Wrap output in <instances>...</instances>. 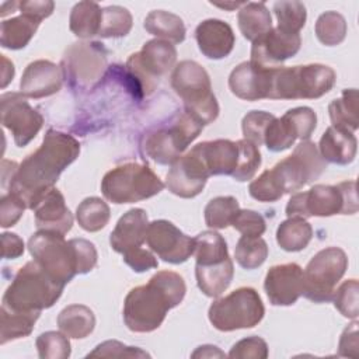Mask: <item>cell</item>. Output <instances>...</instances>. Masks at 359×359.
Wrapping results in <instances>:
<instances>
[{"label": "cell", "instance_id": "cell-51", "mask_svg": "<svg viewBox=\"0 0 359 359\" xmlns=\"http://www.w3.org/2000/svg\"><path fill=\"white\" fill-rule=\"evenodd\" d=\"M25 209V203L17 195L11 192L3 195L0 201V226L3 229L14 226Z\"/></svg>", "mask_w": 359, "mask_h": 359}, {"label": "cell", "instance_id": "cell-1", "mask_svg": "<svg viewBox=\"0 0 359 359\" xmlns=\"http://www.w3.org/2000/svg\"><path fill=\"white\" fill-rule=\"evenodd\" d=\"M79 153L80 143L72 135L49 129L42 144L18 164L14 178L10 181V192L32 210L42 196L55 187L65 168L79 157Z\"/></svg>", "mask_w": 359, "mask_h": 359}, {"label": "cell", "instance_id": "cell-46", "mask_svg": "<svg viewBox=\"0 0 359 359\" xmlns=\"http://www.w3.org/2000/svg\"><path fill=\"white\" fill-rule=\"evenodd\" d=\"M359 283L356 279L345 280L332 294V302L335 309L346 318L356 320L359 316V303H358Z\"/></svg>", "mask_w": 359, "mask_h": 359}, {"label": "cell", "instance_id": "cell-3", "mask_svg": "<svg viewBox=\"0 0 359 359\" xmlns=\"http://www.w3.org/2000/svg\"><path fill=\"white\" fill-rule=\"evenodd\" d=\"M65 285L55 280L36 261L27 262L14 276L3 296V307L14 311H42L52 307Z\"/></svg>", "mask_w": 359, "mask_h": 359}, {"label": "cell", "instance_id": "cell-32", "mask_svg": "<svg viewBox=\"0 0 359 359\" xmlns=\"http://www.w3.org/2000/svg\"><path fill=\"white\" fill-rule=\"evenodd\" d=\"M313 238V227L306 219L287 217L278 226L276 243L279 247L289 252L304 250Z\"/></svg>", "mask_w": 359, "mask_h": 359}, {"label": "cell", "instance_id": "cell-27", "mask_svg": "<svg viewBox=\"0 0 359 359\" xmlns=\"http://www.w3.org/2000/svg\"><path fill=\"white\" fill-rule=\"evenodd\" d=\"M234 266L231 258L215 265H195V276L198 287L208 297H219L231 283Z\"/></svg>", "mask_w": 359, "mask_h": 359}, {"label": "cell", "instance_id": "cell-36", "mask_svg": "<svg viewBox=\"0 0 359 359\" xmlns=\"http://www.w3.org/2000/svg\"><path fill=\"white\" fill-rule=\"evenodd\" d=\"M330 119L332 126L355 132L359 126L358 121V90L356 88H345L342 95L328 105Z\"/></svg>", "mask_w": 359, "mask_h": 359}, {"label": "cell", "instance_id": "cell-40", "mask_svg": "<svg viewBox=\"0 0 359 359\" xmlns=\"http://www.w3.org/2000/svg\"><path fill=\"white\" fill-rule=\"evenodd\" d=\"M316 36L325 46L339 45L346 36V21L337 11H325L316 21Z\"/></svg>", "mask_w": 359, "mask_h": 359}, {"label": "cell", "instance_id": "cell-54", "mask_svg": "<svg viewBox=\"0 0 359 359\" xmlns=\"http://www.w3.org/2000/svg\"><path fill=\"white\" fill-rule=\"evenodd\" d=\"M18 8L21 14L29 15L38 21L48 18L55 8V3L50 0H25L18 3Z\"/></svg>", "mask_w": 359, "mask_h": 359}, {"label": "cell", "instance_id": "cell-18", "mask_svg": "<svg viewBox=\"0 0 359 359\" xmlns=\"http://www.w3.org/2000/svg\"><path fill=\"white\" fill-rule=\"evenodd\" d=\"M209 177L201 157L192 147L171 164L165 177V187L171 194L188 199L203 191Z\"/></svg>", "mask_w": 359, "mask_h": 359}, {"label": "cell", "instance_id": "cell-37", "mask_svg": "<svg viewBox=\"0 0 359 359\" xmlns=\"http://www.w3.org/2000/svg\"><path fill=\"white\" fill-rule=\"evenodd\" d=\"M111 217L109 206L105 201L97 196L86 198L76 209V220L79 226L90 233L104 229Z\"/></svg>", "mask_w": 359, "mask_h": 359}, {"label": "cell", "instance_id": "cell-12", "mask_svg": "<svg viewBox=\"0 0 359 359\" xmlns=\"http://www.w3.org/2000/svg\"><path fill=\"white\" fill-rule=\"evenodd\" d=\"M348 269V257L339 247L320 250L303 271V296L314 303H327L332 299L338 282Z\"/></svg>", "mask_w": 359, "mask_h": 359}, {"label": "cell", "instance_id": "cell-48", "mask_svg": "<svg viewBox=\"0 0 359 359\" xmlns=\"http://www.w3.org/2000/svg\"><path fill=\"white\" fill-rule=\"evenodd\" d=\"M231 226L247 237H259L265 233L266 229L264 217L255 210L250 209H240L236 213Z\"/></svg>", "mask_w": 359, "mask_h": 359}, {"label": "cell", "instance_id": "cell-23", "mask_svg": "<svg viewBox=\"0 0 359 359\" xmlns=\"http://www.w3.org/2000/svg\"><path fill=\"white\" fill-rule=\"evenodd\" d=\"M198 48L209 59H223L234 48L236 36L231 27L217 18L202 21L195 29Z\"/></svg>", "mask_w": 359, "mask_h": 359}, {"label": "cell", "instance_id": "cell-22", "mask_svg": "<svg viewBox=\"0 0 359 359\" xmlns=\"http://www.w3.org/2000/svg\"><path fill=\"white\" fill-rule=\"evenodd\" d=\"M32 210L38 230L53 231L65 236L73 226V215L66 206L65 196L55 187L42 196Z\"/></svg>", "mask_w": 359, "mask_h": 359}, {"label": "cell", "instance_id": "cell-5", "mask_svg": "<svg viewBox=\"0 0 359 359\" xmlns=\"http://www.w3.org/2000/svg\"><path fill=\"white\" fill-rule=\"evenodd\" d=\"M337 73L321 63L272 69L269 100H314L334 87Z\"/></svg>", "mask_w": 359, "mask_h": 359}, {"label": "cell", "instance_id": "cell-50", "mask_svg": "<svg viewBox=\"0 0 359 359\" xmlns=\"http://www.w3.org/2000/svg\"><path fill=\"white\" fill-rule=\"evenodd\" d=\"M88 358L101 356V358H144L150 356L147 352L136 348V346H126L119 341H105L100 344L93 352L87 355Z\"/></svg>", "mask_w": 359, "mask_h": 359}, {"label": "cell", "instance_id": "cell-55", "mask_svg": "<svg viewBox=\"0 0 359 359\" xmlns=\"http://www.w3.org/2000/svg\"><path fill=\"white\" fill-rule=\"evenodd\" d=\"M24 252V241L15 233L4 231L1 234V257L6 259H15Z\"/></svg>", "mask_w": 359, "mask_h": 359}, {"label": "cell", "instance_id": "cell-30", "mask_svg": "<svg viewBox=\"0 0 359 359\" xmlns=\"http://www.w3.org/2000/svg\"><path fill=\"white\" fill-rule=\"evenodd\" d=\"M57 325L69 338L81 339L93 332L95 316L93 310L84 304H70L59 313Z\"/></svg>", "mask_w": 359, "mask_h": 359}, {"label": "cell", "instance_id": "cell-28", "mask_svg": "<svg viewBox=\"0 0 359 359\" xmlns=\"http://www.w3.org/2000/svg\"><path fill=\"white\" fill-rule=\"evenodd\" d=\"M240 32L247 41L254 42L272 28V17L265 3H244L237 14Z\"/></svg>", "mask_w": 359, "mask_h": 359}, {"label": "cell", "instance_id": "cell-4", "mask_svg": "<svg viewBox=\"0 0 359 359\" xmlns=\"http://www.w3.org/2000/svg\"><path fill=\"white\" fill-rule=\"evenodd\" d=\"M356 212L358 195L353 180L337 185L317 184L309 191L294 192L286 205L287 217H328L334 215H353Z\"/></svg>", "mask_w": 359, "mask_h": 359}, {"label": "cell", "instance_id": "cell-20", "mask_svg": "<svg viewBox=\"0 0 359 359\" xmlns=\"http://www.w3.org/2000/svg\"><path fill=\"white\" fill-rule=\"evenodd\" d=\"M272 69L261 67L252 62H243L229 76L231 93L245 101H258L269 97Z\"/></svg>", "mask_w": 359, "mask_h": 359}, {"label": "cell", "instance_id": "cell-31", "mask_svg": "<svg viewBox=\"0 0 359 359\" xmlns=\"http://www.w3.org/2000/svg\"><path fill=\"white\" fill-rule=\"evenodd\" d=\"M144 29L157 38L174 43H181L187 34L184 21L178 15L164 10L150 11L144 18Z\"/></svg>", "mask_w": 359, "mask_h": 359}, {"label": "cell", "instance_id": "cell-24", "mask_svg": "<svg viewBox=\"0 0 359 359\" xmlns=\"http://www.w3.org/2000/svg\"><path fill=\"white\" fill-rule=\"evenodd\" d=\"M149 219L146 210L133 208L118 220L109 236V244L114 251L123 254L129 250L139 248L146 241Z\"/></svg>", "mask_w": 359, "mask_h": 359}, {"label": "cell", "instance_id": "cell-13", "mask_svg": "<svg viewBox=\"0 0 359 359\" xmlns=\"http://www.w3.org/2000/svg\"><path fill=\"white\" fill-rule=\"evenodd\" d=\"M62 66L63 76L72 87L91 88L107 70V50L100 42L72 43L63 55Z\"/></svg>", "mask_w": 359, "mask_h": 359}, {"label": "cell", "instance_id": "cell-19", "mask_svg": "<svg viewBox=\"0 0 359 359\" xmlns=\"http://www.w3.org/2000/svg\"><path fill=\"white\" fill-rule=\"evenodd\" d=\"M264 289L272 306H292L304 292V275L294 262L273 265L266 272Z\"/></svg>", "mask_w": 359, "mask_h": 359}, {"label": "cell", "instance_id": "cell-2", "mask_svg": "<svg viewBox=\"0 0 359 359\" xmlns=\"http://www.w3.org/2000/svg\"><path fill=\"white\" fill-rule=\"evenodd\" d=\"M187 286L181 275L158 271L146 285L133 287L123 302V321L133 332L157 330L167 311L177 307L185 296Z\"/></svg>", "mask_w": 359, "mask_h": 359}, {"label": "cell", "instance_id": "cell-25", "mask_svg": "<svg viewBox=\"0 0 359 359\" xmlns=\"http://www.w3.org/2000/svg\"><path fill=\"white\" fill-rule=\"evenodd\" d=\"M209 175H231L238 163V144L229 139L202 142L194 146Z\"/></svg>", "mask_w": 359, "mask_h": 359}, {"label": "cell", "instance_id": "cell-33", "mask_svg": "<svg viewBox=\"0 0 359 359\" xmlns=\"http://www.w3.org/2000/svg\"><path fill=\"white\" fill-rule=\"evenodd\" d=\"M41 311L24 313L8 310L1 306L0 309V344L4 345L10 341L28 337L36 320L39 318Z\"/></svg>", "mask_w": 359, "mask_h": 359}, {"label": "cell", "instance_id": "cell-21", "mask_svg": "<svg viewBox=\"0 0 359 359\" xmlns=\"http://www.w3.org/2000/svg\"><path fill=\"white\" fill-rule=\"evenodd\" d=\"M63 74L55 63L49 60L31 62L21 77V94L29 98H43L56 94L62 88Z\"/></svg>", "mask_w": 359, "mask_h": 359}, {"label": "cell", "instance_id": "cell-9", "mask_svg": "<svg viewBox=\"0 0 359 359\" xmlns=\"http://www.w3.org/2000/svg\"><path fill=\"white\" fill-rule=\"evenodd\" d=\"M28 250L34 261L65 286L76 275H80L74 238L66 241L63 234L38 230L28 240Z\"/></svg>", "mask_w": 359, "mask_h": 359}, {"label": "cell", "instance_id": "cell-38", "mask_svg": "<svg viewBox=\"0 0 359 359\" xmlns=\"http://www.w3.org/2000/svg\"><path fill=\"white\" fill-rule=\"evenodd\" d=\"M268 257L266 241L261 237L241 236L234 250L237 264L244 269H255L261 266Z\"/></svg>", "mask_w": 359, "mask_h": 359}, {"label": "cell", "instance_id": "cell-53", "mask_svg": "<svg viewBox=\"0 0 359 359\" xmlns=\"http://www.w3.org/2000/svg\"><path fill=\"white\" fill-rule=\"evenodd\" d=\"M359 339H358V323L353 321L349 324L341 338H339V346H338V355L339 356H349V358H358L359 352Z\"/></svg>", "mask_w": 359, "mask_h": 359}, {"label": "cell", "instance_id": "cell-16", "mask_svg": "<svg viewBox=\"0 0 359 359\" xmlns=\"http://www.w3.org/2000/svg\"><path fill=\"white\" fill-rule=\"evenodd\" d=\"M146 243L164 262L182 264L194 254L195 238L184 234L171 222L158 219L149 223Z\"/></svg>", "mask_w": 359, "mask_h": 359}, {"label": "cell", "instance_id": "cell-42", "mask_svg": "<svg viewBox=\"0 0 359 359\" xmlns=\"http://www.w3.org/2000/svg\"><path fill=\"white\" fill-rule=\"evenodd\" d=\"M248 192L259 202H275L285 195V187L278 171L272 167L248 185Z\"/></svg>", "mask_w": 359, "mask_h": 359}, {"label": "cell", "instance_id": "cell-45", "mask_svg": "<svg viewBox=\"0 0 359 359\" xmlns=\"http://www.w3.org/2000/svg\"><path fill=\"white\" fill-rule=\"evenodd\" d=\"M36 349L41 359H67L70 356L69 337L57 331L43 332L36 338Z\"/></svg>", "mask_w": 359, "mask_h": 359}, {"label": "cell", "instance_id": "cell-43", "mask_svg": "<svg viewBox=\"0 0 359 359\" xmlns=\"http://www.w3.org/2000/svg\"><path fill=\"white\" fill-rule=\"evenodd\" d=\"M238 144V163L231 174L236 181L244 182L251 180L261 165V153L258 146L247 139L237 140Z\"/></svg>", "mask_w": 359, "mask_h": 359}, {"label": "cell", "instance_id": "cell-52", "mask_svg": "<svg viewBox=\"0 0 359 359\" xmlns=\"http://www.w3.org/2000/svg\"><path fill=\"white\" fill-rule=\"evenodd\" d=\"M123 261L126 265H129L135 272H146L149 269L157 268L158 262L156 257L149 251L142 247L129 250L122 254Z\"/></svg>", "mask_w": 359, "mask_h": 359}, {"label": "cell", "instance_id": "cell-11", "mask_svg": "<svg viewBox=\"0 0 359 359\" xmlns=\"http://www.w3.org/2000/svg\"><path fill=\"white\" fill-rule=\"evenodd\" d=\"M177 60L175 46L164 39L147 41L143 48L132 53L126 62L129 79L142 95H150L158 84V79L168 73Z\"/></svg>", "mask_w": 359, "mask_h": 359}, {"label": "cell", "instance_id": "cell-39", "mask_svg": "<svg viewBox=\"0 0 359 359\" xmlns=\"http://www.w3.org/2000/svg\"><path fill=\"white\" fill-rule=\"evenodd\" d=\"M238 210L240 205L234 196H216L205 206V223L210 229H226Z\"/></svg>", "mask_w": 359, "mask_h": 359}, {"label": "cell", "instance_id": "cell-34", "mask_svg": "<svg viewBox=\"0 0 359 359\" xmlns=\"http://www.w3.org/2000/svg\"><path fill=\"white\" fill-rule=\"evenodd\" d=\"M102 18V8L94 1H80L73 6L69 18L70 31L79 38L98 35Z\"/></svg>", "mask_w": 359, "mask_h": 359}, {"label": "cell", "instance_id": "cell-58", "mask_svg": "<svg viewBox=\"0 0 359 359\" xmlns=\"http://www.w3.org/2000/svg\"><path fill=\"white\" fill-rule=\"evenodd\" d=\"M213 6L216 7H220V8H229V10H233V8H237V7H241L244 3H224V4H217V3H212Z\"/></svg>", "mask_w": 359, "mask_h": 359}, {"label": "cell", "instance_id": "cell-8", "mask_svg": "<svg viewBox=\"0 0 359 359\" xmlns=\"http://www.w3.org/2000/svg\"><path fill=\"white\" fill-rule=\"evenodd\" d=\"M202 129L203 125L184 111L175 115L168 125L149 130L143 136L142 150L158 164H172L199 136Z\"/></svg>", "mask_w": 359, "mask_h": 359}, {"label": "cell", "instance_id": "cell-6", "mask_svg": "<svg viewBox=\"0 0 359 359\" xmlns=\"http://www.w3.org/2000/svg\"><path fill=\"white\" fill-rule=\"evenodd\" d=\"M171 86L184 101L185 112L203 126L212 123L219 116V104L212 91L210 77L198 62H180L174 67Z\"/></svg>", "mask_w": 359, "mask_h": 359}, {"label": "cell", "instance_id": "cell-29", "mask_svg": "<svg viewBox=\"0 0 359 359\" xmlns=\"http://www.w3.org/2000/svg\"><path fill=\"white\" fill-rule=\"evenodd\" d=\"M41 21L21 14L10 20H3L0 27V43L7 49H22L35 35Z\"/></svg>", "mask_w": 359, "mask_h": 359}, {"label": "cell", "instance_id": "cell-47", "mask_svg": "<svg viewBox=\"0 0 359 359\" xmlns=\"http://www.w3.org/2000/svg\"><path fill=\"white\" fill-rule=\"evenodd\" d=\"M275 115L265 111H250L241 121L244 139L250 140L258 147L264 144L265 130Z\"/></svg>", "mask_w": 359, "mask_h": 359}, {"label": "cell", "instance_id": "cell-15", "mask_svg": "<svg viewBox=\"0 0 359 359\" xmlns=\"http://www.w3.org/2000/svg\"><path fill=\"white\" fill-rule=\"evenodd\" d=\"M1 123L18 147L27 146L41 130L43 116L34 109L21 93H6L0 97Z\"/></svg>", "mask_w": 359, "mask_h": 359}, {"label": "cell", "instance_id": "cell-56", "mask_svg": "<svg viewBox=\"0 0 359 359\" xmlns=\"http://www.w3.org/2000/svg\"><path fill=\"white\" fill-rule=\"evenodd\" d=\"M224 353L213 345H202L194 353L192 358H223Z\"/></svg>", "mask_w": 359, "mask_h": 359}, {"label": "cell", "instance_id": "cell-44", "mask_svg": "<svg viewBox=\"0 0 359 359\" xmlns=\"http://www.w3.org/2000/svg\"><path fill=\"white\" fill-rule=\"evenodd\" d=\"M273 13L278 18V27L285 31L299 34L306 24L307 13L302 1H276L273 4Z\"/></svg>", "mask_w": 359, "mask_h": 359}, {"label": "cell", "instance_id": "cell-26", "mask_svg": "<svg viewBox=\"0 0 359 359\" xmlns=\"http://www.w3.org/2000/svg\"><path fill=\"white\" fill-rule=\"evenodd\" d=\"M358 150V140L349 130H344L335 126H328L323 133L318 151L321 157L332 164L346 165L355 160Z\"/></svg>", "mask_w": 359, "mask_h": 359}, {"label": "cell", "instance_id": "cell-14", "mask_svg": "<svg viewBox=\"0 0 359 359\" xmlns=\"http://www.w3.org/2000/svg\"><path fill=\"white\" fill-rule=\"evenodd\" d=\"M273 168L283 182L285 194H293L318 180L325 171L327 163L321 157L316 143L302 140L293 153L276 163Z\"/></svg>", "mask_w": 359, "mask_h": 359}, {"label": "cell", "instance_id": "cell-17", "mask_svg": "<svg viewBox=\"0 0 359 359\" xmlns=\"http://www.w3.org/2000/svg\"><path fill=\"white\" fill-rule=\"evenodd\" d=\"M300 45L302 38L299 34L279 27L271 28L265 35L252 42L250 62L265 69H276L285 60L293 57L299 52Z\"/></svg>", "mask_w": 359, "mask_h": 359}, {"label": "cell", "instance_id": "cell-7", "mask_svg": "<svg viewBox=\"0 0 359 359\" xmlns=\"http://www.w3.org/2000/svg\"><path fill=\"white\" fill-rule=\"evenodd\" d=\"M164 188L154 171L139 163H126L109 170L101 181V192L112 203H135L160 194Z\"/></svg>", "mask_w": 359, "mask_h": 359}, {"label": "cell", "instance_id": "cell-35", "mask_svg": "<svg viewBox=\"0 0 359 359\" xmlns=\"http://www.w3.org/2000/svg\"><path fill=\"white\" fill-rule=\"evenodd\" d=\"M195 259L196 265L208 266L226 261L230 258L226 240L213 230H206L195 237Z\"/></svg>", "mask_w": 359, "mask_h": 359}, {"label": "cell", "instance_id": "cell-49", "mask_svg": "<svg viewBox=\"0 0 359 359\" xmlns=\"http://www.w3.org/2000/svg\"><path fill=\"white\" fill-rule=\"evenodd\" d=\"M229 356L236 359H265L268 358V345L262 338L252 335L236 342Z\"/></svg>", "mask_w": 359, "mask_h": 359}, {"label": "cell", "instance_id": "cell-41", "mask_svg": "<svg viewBox=\"0 0 359 359\" xmlns=\"http://www.w3.org/2000/svg\"><path fill=\"white\" fill-rule=\"evenodd\" d=\"M132 14L121 6H108L102 8V18L98 35L101 38H121L132 29Z\"/></svg>", "mask_w": 359, "mask_h": 359}, {"label": "cell", "instance_id": "cell-10", "mask_svg": "<svg viewBox=\"0 0 359 359\" xmlns=\"http://www.w3.org/2000/svg\"><path fill=\"white\" fill-rule=\"evenodd\" d=\"M265 314L258 292L252 287H238L230 294L215 300L208 311L210 324L219 331H234L255 327Z\"/></svg>", "mask_w": 359, "mask_h": 359}, {"label": "cell", "instance_id": "cell-57", "mask_svg": "<svg viewBox=\"0 0 359 359\" xmlns=\"http://www.w3.org/2000/svg\"><path fill=\"white\" fill-rule=\"evenodd\" d=\"M1 62H3V72H1V88H4L14 77V66L13 63L1 55Z\"/></svg>", "mask_w": 359, "mask_h": 359}]
</instances>
